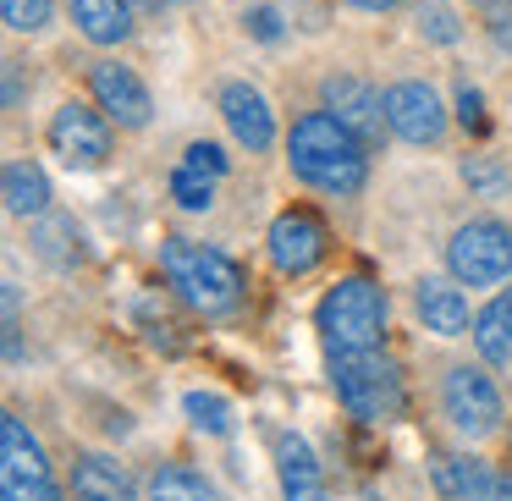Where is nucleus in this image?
Returning <instances> with one entry per match:
<instances>
[{
	"instance_id": "25",
	"label": "nucleus",
	"mask_w": 512,
	"mask_h": 501,
	"mask_svg": "<svg viewBox=\"0 0 512 501\" xmlns=\"http://www.w3.org/2000/svg\"><path fill=\"white\" fill-rule=\"evenodd\" d=\"M419 34H424V39H435V45H457V39H463V23H457L452 6L430 0V6H419Z\"/></svg>"
},
{
	"instance_id": "11",
	"label": "nucleus",
	"mask_w": 512,
	"mask_h": 501,
	"mask_svg": "<svg viewBox=\"0 0 512 501\" xmlns=\"http://www.w3.org/2000/svg\"><path fill=\"white\" fill-rule=\"evenodd\" d=\"M320 94H325V111L336 122H347L364 144H380V133H386V94H375L364 78H347V72L325 78Z\"/></svg>"
},
{
	"instance_id": "15",
	"label": "nucleus",
	"mask_w": 512,
	"mask_h": 501,
	"mask_svg": "<svg viewBox=\"0 0 512 501\" xmlns=\"http://www.w3.org/2000/svg\"><path fill=\"white\" fill-rule=\"evenodd\" d=\"M72 501H138L133 496V479L116 457L105 452H83L72 463Z\"/></svg>"
},
{
	"instance_id": "28",
	"label": "nucleus",
	"mask_w": 512,
	"mask_h": 501,
	"mask_svg": "<svg viewBox=\"0 0 512 501\" xmlns=\"http://www.w3.org/2000/svg\"><path fill=\"white\" fill-rule=\"evenodd\" d=\"M0 501H67L50 479H0Z\"/></svg>"
},
{
	"instance_id": "27",
	"label": "nucleus",
	"mask_w": 512,
	"mask_h": 501,
	"mask_svg": "<svg viewBox=\"0 0 512 501\" xmlns=\"http://www.w3.org/2000/svg\"><path fill=\"white\" fill-rule=\"evenodd\" d=\"M182 166H193V171H204V177L221 182L226 171H232V160H226V149H221V144H204V138H199V144L182 149Z\"/></svg>"
},
{
	"instance_id": "26",
	"label": "nucleus",
	"mask_w": 512,
	"mask_h": 501,
	"mask_svg": "<svg viewBox=\"0 0 512 501\" xmlns=\"http://www.w3.org/2000/svg\"><path fill=\"white\" fill-rule=\"evenodd\" d=\"M457 122H463V133L485 138L490 133V116H485V94L468 89V83H457Z\"/></svg>"
},
{
	"instance_id": "8",
	"label": "nucleus",
	"mask_w": 512,
	"mask_h": 501,
	"mask_svg": "<svg viewBox=\"0 0 512 501\" xmlns=\"http://www.w3.org/2000/svg\"><path fill=\"white\" fill-rule=\"evenodd\" d=\"M265 243H270V265H276L281 276H309L325 259V248H331V232H325V221L314 210H281L276 221H270Z\"/></svg>"
},
{
	"instance_id": "20",
	"label": "nucleus",
	"mask_w": 512,
	"mask_h": 501,
	"mask_svg": "<svg viewBox=\"0 0 512 501\" xmlns=\"http://www.w3.org/2000/svg\"><path fill=\"white\" fill-rule=\"evenodd\" d=\"M149 501H215V496H210V485H204L193 468L160 463L155 474H149Z\"/></svg>"
},
{
	"instance_id": "7",
	"label": "nucleus",
	"mask_w": 512,
	"mask_h": 501,
	"mask_svg": "<svg viewBox=\"0 0 512 501\" xmlns=\"http://www.w3.org/2000/svg\"><path fill=\"white\" fill-rule=\"evenodd\" d=\"M50 144H56V155L67 160L72 171H94V166H105V155H111V122H105L100 105L67 100L56 116H50Z\"/></svg>"
},
{
	"instance_id": "23",
	"label": "nucleus",
	"mask_w": 512,
	"mask_h": 501,
	"mask_svg": "<svg viewBox=\"0 0 512 501\" xmlns=\"http://www.w3.org/2000/svg\"><path fill=\"white\" fill-rule=\"evenodd\" d=\"M171 199L182 204V210H210L215 204V177H204V171H193V166H177L171 171Z\"/></svg>"
},
{
	"instance_id": "9",
	"label": "nucleus",
	"mask_w": 512,
	"mask_h": 501,
	"mask_svg": "<svg viewBox=\"0 0 512 501\" xmlns=\"http://www.w3.org/2000/svg\"><path fill=\"white\" fill-rule=\"evenodd\" d=\"M386 127L402 144H441L446 138V105L430 83H391L386 89Z\"/></svg>"
},
{
	"instance_id": "21",
	"label": "nucleus",
	"mask_w": 512,
	"mask_h": 501,
	"mask_svg": "<svg viewBox=\"0 0 512 501\" xmlns=\"http://www.w3.org/2000/svg\"><path fill=\"white\" fill-rule=\"evenodd\" d=\"M479 457H463V452H441L430 463V479H435V490H441L446 501H468V490H474V479H479Z\"/></svg>"
},
{
	"instance_id": "10",
	"label": "nucleus",
	"mask_w": 512,
	"mask_h": 501,
	"mask_svg": "<svg viewBox=\"0 0 512 501\" xmlns=\"http://www.w3.org/2000/svg\"><path fill=\"white\" fill-rule=\"evenodd\" d=\"M89 89H94V100H100V111L116 116L122 127H149V111H155V105H149V89L133 67H122V61H94Z\"/></svg>"
},
{
	"instance_id": "33",
	"label": "nucleus",
	"mask_w": 512,
	"mask_h": 501,
	"mask_svg": "<svg viewBox=\"0 0 512 501\" xmlns=\"http://www.w3.org/2000/svg\"><path fill=\"white\" fill-rule=\"evenodd\" d=\"M6 105H23V83H17V61H6Z\"/></svg>"
},
{
	"instance_id": "14",
	"label": "nucleus",
	"mask_w": 512,
	"mask_h": 501,
	"mask_svg": "<svg viewBox=\"0 0 512 501\" xmlns=\"http://www.w3.org/2000/svg\"><path fill=\"white\" fill-rule=\"evenodd\" d=\"M413 309H419L424 331H435V336H463L468 325H474L468 298L452 287V281H441V276H424L419 287H413Z\"/></svg>"
},
{
	"instance_id": "6",
	"label": "nucleus",
	"mask_w": 512,
	"mask_h": 501,
	"mask_svg": "<svg viewBox=\"0 0 512 501\" xmlns=\"http://www.w3.org/2000/svg\"><path fill=\"white\" fill-rule=\"evenodd\" d=\"M441 408H446V419H452L457 435L479 441V435H490L501 424V391H496V380H490L485 369L452 364L446 380H441Z\"/></svg>"
},
{
	"instance_id": "1",
	"label": "nucleus",
	"mask_w": 512,
	"mask_h": 501,
	"mask_svg": "<svg viewBox=\"0 0 512 501\" xmlns=\"http://www.w3.org/2000/svg\"><path fill=\"white\" fill-rule=\"evenodd\" d=\"M364 138L353 133L347 122H336L331 111H309L292 122L287 138V166L298 182L331 193V199H353L369 177V155H364Z\"/></svg>"
},
{
	"instance_id": "31",
	"label": "nucleus",
	"mask_w": 512,
	"mask_h": 501,
	"mask_svg": "<svg viewBox=\"0 0 512 501\" xmlns=\"http://www.w3.org/2000/svg\"><path fill=\"white\" fill-rule=\"evenodd\" d=\"M490 12V39H496L501 50H512V6H501V0H479Z\"/></svg>"
},
{
	"instance_id": "24",
	"label": "nucleus",
	"mask_w": 512,
	"mask_h": 501,
	"mask_svg": "<svg viewBox=\"0 0 512 501\" xmlns=\"http://www.w3.org/2000/svg\"><path fill=\"white\" fill-rule=\"evenodd\" d=\"M50 12H56V0H0V17H6L12 34H39L50 23Z\"/></svg>"
},
{
	"instance_id": "4",
	"label": "nucleus",
	"mask_w": 512,
	"mask_h": 501,
	"mask_svg": "<svg viewBox=\"0 0 512 501\" xmlns=\"http://www.w3.org/2000/svg\"><path fill=\"white\" fill-rule=\"evenodd\" d=\"M331 386H336V397H342V408L364 424H380L402 408V375L380 347L331 353Z\"/></svg>"
},
{
	"instance_id": "12",
	"label": "nucleus",
	"mask_w": 512,
	"mask_h": 501,
	"mask_svg": "<svg viewBox=\"0 0 512 501\" xmlns=\"http://www.w3.org/2000/svg\"><path fill=\"white\" fill-rule=\"evenodd\" d=\"M221 116H226L232 138L248 149V155H265V149L276 144V111H270V100L254 89V83H226L221 89Z\"/></svg>"
},
{
	"instance_id": "30",
	"label": "nucleus",
	"mask_w": 512,
	"mask_h": 501,
	"mask_svg": "<svg viewBox=\"0 0 512 501\" xmlns=\"http://www.w3.org/2000/svg\"><path fill=\"white\" fill-rule=\"evenodd\" d=\"M463 177H468V188H485V193H501V188H507V171H501L496 160H485V155H468Z\"/></svg>"
},
{
	"instance_id": "3",
	"label": "nucleus",
	"mask_w": 512,
	"mask_h": 501,
	"mask_svg": "<svg viewBox=\"0 0 512 501\" xmlns=\"http://www.w3.org/2000/svg\"><path fill=\"white\" fill-rule=\"evenodd\" d=\"M314 331H320L325 353H364V347H380V336H386V292L364 276L336 281L320 298V309H314Z\"/></svg>"
},
{
	"instance_id": "34",
	"label": "nucleus",
	"mask_w": 512,
	"mask_h": 501,
	"mask_svg": "<svg viewBox=\"0 0 512 501\" xmlns=\"http://www.w3.org/2000/svg\"><path fill=\"white\" fill-rule=\"evenodd\" d=\"M347 6H358V12H391L397 0H347Z\"/></svg>"
},
{
	"instance_id": "16",
	"label": "nucleus",
	"mask_w": 512,
	"mask_h": 501,
	"mask_svg": "<svg viewBox=\"0 0 512 501\" xmlns=\"http://www.w3.org/2000/svg\"><path fill=\"white\" fill-rule=\"evenodd\" d=\"M0 479H50L45 446L28 435L17 413H0Z\"/></svg>"
},
{
	"instance_id": "35",
	"label": "nucleus",
	"mask_w": 512,
	"mask_h": 501,
	"mask_svg": "<svg viewBox=\"0 0 512 501\" xmlns=\"http://www.w3.org/2000/svg\"><path fill=\"white\" fill-rule=\"evenodd\" d=\"M166 0H133V12H160Z\"/></svg>"
},
{
	"instance_id": "19",
	"label": "nucleus",
	"mask_w": 512,
	"mask_h": 501,
	"mask_svg": "<svg viewBox=\"0 0 512 501\" xmlns=\"http://www.w3.org/2000/svg\"><path fill=\"white\" fill-rule=\"evenodd\" d=\"M6 210L12 215H45L50 210V177L34 160H12L6 166Z\"/></svg>"
},
{
	"instance_id": "13",
	"label": "nucleus",
	"mask_w": 512,
	"mask_h": 501,
	"mask_svg": "<svg viewBox=\"0 0 512 501\" xmlns=\"http://www.w3.org/2000/svg\"><path fill=\"white\" fill-rule=\"evenodd\" d=\"M276 474H281V496L287 501H331L320 474V457L303 435H281L276 441Z\"/></svg>"
},
{
	"instance_id": "22",
	"label": "nucleus",
	"mask_w": 512,
	"mask_h": 501,
	"mask_svg": "<svg viewBox=\"0 0 512 501\" xmlns=\"http://www.w3.org/2000/svg\"><path fill=\"white\" fill-rule=\"evenodd\" d=\"M182 413H188L193 430H204V435H226V430H232V402L215 397V391H188V397H182Z\"/></svg>"
},
{
	"instance_id": "2",
	"label": "nucleus",
	"mask_w": 512,
	"mask_h": 501,
	"mask_svg": "<svg viewBox=\"0 0 512 501\" xmlns=\"http://www.w3.org/2000/svg\"><path fill=\"white\" fill-rule=\"evenodd\" d=\"M160 265L166 281L182 303H193L199 314H232L243 303V270L221 254V248H204L193 237H171L160 248Z\"/></svg>"
},
{
	"instance_id": "29",
	"label": "nucleus",
	"mask_w": 512,
	"mask_h": 501,
	"mask_svg": "<svg viewBox=\"0 0 512 501\" xmlns=\"http://www.w3.org/2000/svg\"><path fill=\"white\" fill-rule=\"evenodd\" d=\"M468 501H512V474H501V468H479L474 490H468Z\"/></svg>"
},
{
	"instance_id": "32",
	"label": "nucleus",
	"mask_w": 512,
	"mask_h": 501,
	"mask_svg": "<svg viewBox=\"0 0 512 501\" xmlns=\"http://www.w3.org/2000/svg\"><path fill=\"white\" fill-rule=\"evenodd\" d=\"M248 34L265 39V45H270V39H281V12H270V6H265V12H248Z\"/></svg>"
},
{
	"instance_id": "17",
	"label": "nucleus",
	"mask_w": 512,
	"mask_h": 501,
	"mask_svg": "<svg viewBox=\"0 0 512 501\" xmlns=\"http://www.w3.org/2000/svg\"><path fill=\"white\" fill-rule=\"evenodd\" d=\"M133 0H72V23L94 45H122L133 34Z\"/></svg>"
},
{
	"instance_id": "5",
	"label": "nucleus",
	"mask_w": 512,
	"mask_h": 501,
	"mask_svg": "<svg viewBox=\"0 0 512 501\" xmlns=\"http://www.w3.org/2000/svg\"><path fill=\"white\" fill-rule=\"evenodd\" d=\"M446 270H452L463 287H496V281L512 276V226L490 221H463L446 243Z\"/></svg>"
},
{
	"instance_id": "18",
	"label": "nucleus",
	"mask_w": 512,
	"mask_h": 501,
	"mask_svg": "<svg viewBox=\"0 0 512 501\" xmlns=\"http://www.w3.org/2000/svg\"><path fill=\"white\" fill-rule=\"evenodd\" d=\"M474 347L485 364H512V303L496 298L474 314Z\"/></svg>"
}]
</instances>
